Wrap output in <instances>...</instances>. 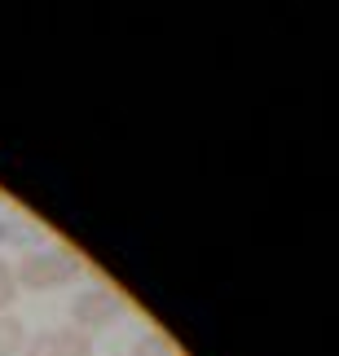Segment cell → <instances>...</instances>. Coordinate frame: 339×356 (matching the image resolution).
Wrapping results in <instances>:
<instances>
[{
	"label": "cell",
	"mask_w": 339,
	"mask_h": 356,
	"mask_svg": "<svg viewBox=\"0 0 339 356\" xmlns=\"http://www.w3.org/2000/svg\"><path fill=\"white\" fill-rule=\"evenodd\" d=\"M13 299H18V277H13L9 259H0V312H9Z\"/></svg>",
	"instance_id": "6"
},
{
	"label": "cell",
	"mask_w": 339,
	"mask_h": 356,
	"mask_svg": "<svg viewBox=\"0 0 339 356\" xmlns=\"http://www.w3.org/2000/svg\"><path fill=\"white\" fill-rule=\"evenodd\" d=\"M53 343L58 356H93V334L84 330H53Z\"/></svg>",
	"instance_id": "4"
},
{
	"label": "cell",
	"mask_w": 339,
	"mask_h": 356,
	"mask_svg": "<svg viewBox=\"0 0 339 356\" xmlns=\"http://www.w3.org/2000/svg\"><path fill=\"white\" fill-rule=\"evenodd\" d=\"M22 356H58V343H53V330H45V334H36V339H26V348H22Z\"/></svg>",
	"instance_id": "7"
},
{
	"label": "cell",
	"mask_w": 339,
	"mask_h": 356,
	"mask_svg": "<svg viewBox=\"0 0 339 356\" xmlns=\"http://www.w3.org/2000/svg\"><path fill=\"white\" fill-rule=\"evenodd\" d=\"M79 268L84 264L75 251H26L13 264V277H18V291H53V286L79 277Z\"/></svg>",
	"instance_id": "1"
},
{
	"label": "cell",
	"mask_w": 339,
	"mask_h": 356,
	"mask_svg": "<svg viewBox=\"0 0 339 356\" xmlns=\"http://www.w3.org/2000/svg\"><path fill=\"white\" fill-rule=\"evenodd\" d=\"M26 348V325L13 312H0V356H22Z\"/></svg>",
	"instance_id": "3"
},
{
	"label": "cell",
	"mask_w": 339,
	"mask_h": 356,
	"mask_svg": "<svg viewBox=\"0 0 339 356\" xmlns=\"http://www.w3.org/2000/svg\"><path fill=\"white\" fill-rule=\"evenodd\" d=\"M132 356H172V343H168V334L150 330V334H141L137 343H132Z\"/></svg>",
	"instance_id": "5"
},
{
	"label": "cell",
	"mask_w": 339,
	"mask_h": 356,
	"mask_svg": "<svg viewBox=\"0 0 339 356\" xmlns=\"http://www.w3.org/2000/svg\"><path fill=\"white\" fill-rule=\"evenodd\" d=\"M71 317H75V330H84V334L106 330V325H115L119 317H124V295L106 291V286H93V291L75 295Z\"/></svg>",
	"instance_id": "2"
}]
</instances>
